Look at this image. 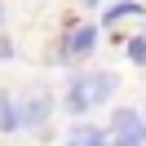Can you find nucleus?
Masks as SVG:
<instances>
[{
	"label": "nucleus",
	"instance_id": "1",
	"mask_svg": "<svg viewBox=\"0 0 146 146\" xmlns=\"http://www.w3.org/2000/svg\"><path fill=\"white\" fill-rule=\"evenodd\" d=\"M115 89H119L115 71H84V75H75L71 89H66V111H71V115H89V111L102 106Z\"/></svg>",
	"mask_w": 146,
	"mask_h": 146
},
{
	"label": "nucleus",
	"instance_id": "2",
	"mask_svg": "<svg viewBox=\"0 0 146 146\" xmlns=\"http://www.w3.org/2000/svg\"><path fill=\"white\" fill-rule=\"evenodd\" d=\"M106 146H146V119H142V111L119 106L115 115H111V137H106Z\"/></svg>",
	"mask_w": 146,
	"mask_h": 146
},
{
	"label": "nucleus",
	"instance_id": "3",
	"mask_svg": "<svg viewBox=\"0 0 146 146\" xmlns=\"http://www.w3.org/2000/svg\"><path fill=\"white\" fill-rule=\"evenodd\" d=\"M49 111H53V98L49 93H27V102L18 106V128H44L49 124Z\"/></svg>",
	"mask_w": 146,
	"mask_h": 146
},
{
	"label": "nucleus",
	"instance_id": "4",
	"mask_svg": "<svg viewBox=\"0 0 146 146\" xmlns=\"http://www.w3.org/2000/svg\"><path fill=\"white\" fill-rule=\"evenodd\" d=\"M93 44H98V27H89V22H84V27H71L66 31V58H89L93 53Z\"/></svg>",
	"mask_w": 146,
	"mask_h": 146
},
{
	"label": "nucleus",
	"instance_id": "5",
	"mask_svg": "<svg viewBox=\"0 0 146 146\" xmlns=\"http://www.w3.org/2000/svg\"><path fill=\"white\" fill-rule=\"evenodd\" d=\"M66 146H106V133L93 128V124H80V128L66 133Z\"/></svg>",
	"mask_w": 146,
	"mask_h": 146
},
{
	"label": "nucleus",
	"instance_id": "6",
	"mask_svg": "<svg viewBox=\"0 0 146 146\" xmlns=\"http://www.w3.org/2000/svg\"><path fill=\"white\" fill-rule=\"evenodd\" d=\"M137 13H142V0H119V5H111V9L102 13V22H106V27H115V22L137 18Z\"/></svg>",
	"mask_w": 146,
	"mask_h": 146
},
{
	"label": "nucleus",
	"instance_id": "7",
	"mask_svg": "<svg viewBox=\"0 0 146 146\" xmlns=\"http://www.w3.org/2000/svg\"><path fill=\"white\" fill-rule=\"evenodd\" d=\"M0 133H18V102L0 93Z\"/></svg>",
	"mask_w": 146,
	"mask_h": 146
},
{
	"label": "nucleus",
	"instance_id": "8",
	"mask_svg": "<svg viewBox=\"0 0 146 146\" xmlns=\"http://www.w3.org/2000/svg\"><path fill=\"white\" fill-rule=\"evenodd\" d=\"M128 58H133V62H146V36H133V40H128Z\"/></svg>",
	"mask_w": 146,
	"mask_h": 146
},
{
	"label": "nucleus",
	"instance_id": "9",
	"mask_svg": "<svg viewBox=\"0 0 146 146\" xmlns=\"http://www.w3.org/2000/svg\"><path fill=\"white\" fill-rule=\"evenodd\" d=\"M5 58H13V40L9 36H0V62H5Z\"/></svg>",
	"mask_w": 146,
	"mask_h": 146
},
{
	"label": "nucleus",
	"instance_id": "10",
	"mask_svg": "<svg viewBox=\"0 0 146 146\" xmlns=\"http://www.w3.org/2000/svg\"><path fill=\"white\" fill-rule=\"evenodd\" d=\"M84 5H102V0H84Z\"/></svg>",
	"mask_w": 146,
	"mask_h": 146
},
{
	"label": "nucleus",
	"instance_id": "11",
	"mask_svg": "<svg viewBox=\"0 0 146 146\" xmlns=\"http://www.w3.org/2000/svg\"><path fill=\"white\" fill-rule=\"evenodd\" d=\"M0 22H5V5H0Z\"/></svg>",
	"mask_w": 146,
	"mask_h": 146
},
{
	"label": "nucleus",
	"instance_id": "12",
	"mask_svg": "<svg viewBox=\"0 0 146 146\" xmlns=\"http://www.w3.org/2000/svg\"><path fill=\"white\" fill-rule=\"evenodd\" d=\"M142 36H146V31H142Z\"/></svg>",
	"mask_w": 146,
	"mask_h": 146
},
{
	"label": "nucleus",
	"instance_id": "13",
	"mask_svg": "<svg viewBox=\"0 0 146 146\" xmlns=\"http://www.w3.org/2000/svg\"><path fill=\"white\" fill-rule=\"evenodd\" d=\"M142 119H146V115H142Z\"/></svg>",
	"mask_w": 146,
	"mask_h": 146
},
{
	"label": "nucleus",
	"instance_id": "14",
	"mask_svg": "<svg viewBox=\"0 0 146 146\" xmlns=\"http://www.w3.org/2000/svg\"><path fill=\"white\" fill-rule=\"evenodd\" d=\"M142 66H146V62H142Z\"/></svg>",
	"mask_w": 146,
	"mask_h": 146
}]
</instances>
